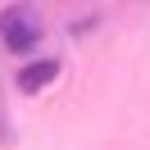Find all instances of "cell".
I'll return each instance as SVG.
<instances>
[{
    "label": "cell",
    "mask_w": 150,
    "mask_h": 150,
    "mask_svg": "<svg viewBox=\"0 0 150 150\" xmlns=\"http://www.w3.org/2000/svg\"><path fill=\"white\" fill-rule=\"evenodd\" d=\"M0 37H5V46H9L14 55H28L41 41V23L32 18L28 9H5L0 14Z\"/></svg>",
    "instance_id": "cell-1"
},
{
    "label": "cell",
    "mask_w": 150,
    "mask_h": 150,
    "mask_svg": "<svg viewBox=\"0 0 150 150\" xmlns=\"http://www.w3.org/2000/svg\"><path fill=\"white\" fill-rule=\"evenodd\" d=\"M55 77H59V59H32V64H23L18 73H14V86L28 91V96H37V91H46Z\"/></svg>",
    "instance_id": "cell-2"
}]
</instances>
